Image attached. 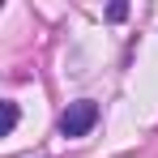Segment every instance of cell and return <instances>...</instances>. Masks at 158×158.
Listing matches in <instances>:
<instances>
[{
    "label": "cell",
    "instance_id": "6da1fadb",
    "mask_svg": "<svg viewBox=\"0 0 158 158\" xmlns=\"http://www.w3.org/2000/svg\"><path fill=\"white\" fill-rule=\"evenodd\" d=\"M94 124H98V103H90V98L69 103V111L60 115V132L64 137H85Z\"/></svg>",
    "mask_w": 158,
    "mask_h": 158
},
{
    "label": "cell",
    "instance_id": "7a4b0ae2",
    "mask_svg": "<svg viewBox=\"0 0 158 158\" xmlns=\"http://www.w3.org/2000/svg\"><path fill=\"white\" fill-rule=\"evenodd\" d=\"M17 120H22V111H17V103H13V98H4V124H0V137H9V132L17 128Z\"/></svg>",
    "mask_w": 158,
    "mask_h": 158
},
{
    "label": "cell",
    "instance_id": "3957f363",
    "mask_svg": "<svg viewBox=\"0 0 158 158\" xmlns=\"http://www.w3.org/2000/svg\"><path fill=\"white\" fill-rule=\"evenodd\" d=\"M107 17H111V22H124V17H128V4H124V0H115V4L107 9Z\"/></svg>",
    "mask_w": 158,
    "mask_h": 158
}]
</instances>
